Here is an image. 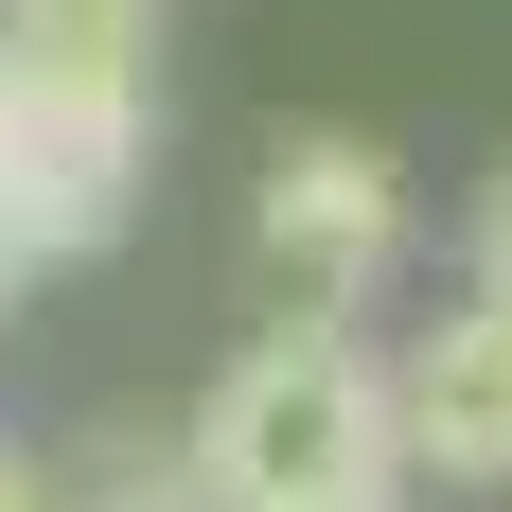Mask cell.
Returning <instances> with one entry per match:
<instances>
[{
    "instance_id": "cell-1",
    "label": "cell",
    "mask_w": 512,
    "mask_h": 512,
    "mask_svg": "<svg viewBox=\"0 0 512 512\" xmlns=\"http://www.w3.org/2000/svg\"><path fill=\"white\" fill-rule=\"evenodd\" d=\"M212 477V512H371L407 460V371L371 354L354 318H283L212 371V407L177 424Z\"/></svg>"
},
{
    "instance_id": "cell-2",
    "label": "cell",
    "mask_w": 512,
    "mask_h": 512,
    "mask_svg": "<svg viewBox=\"0 0 512 512\" xmlns=\"http://www.w3.org/2000/svg\"><path fill=\"white\" fill-rule=\"evenodd\" d=\"M142 142H159L142 71H36V53H0V195H18L36 265L106 248L142 212Z\"/></svg>"
},
{
    "instance_id": "cell-3",
    "label": "cell",
    "mask_w": 512,
    "mask_h": 512,
    "mask_svg": "<svg viewBox=\"0 0 512 512\" xmlns=\"http://www.w3.org/2000/svg\"><path fill=\"white\" fill-rule=\"evenodd\" d=\"M248 230H265V265H283L301 301H371V283L407 265V177H389V142H354V124H283Z\"/></svg>"
},
{
    "instance_id": "cell-4",
    "label": "cell",
    "mask_w": 512,
    "mask_h": 512,
    "mask_svg": "<svg viewBox=\"0 0 512 512\" xmlns=\"http://www.w3.org/2000/svg\"><path fill=\"white\" fill-rule=\"evenodd\" d=\"M389 371H407V460L512 477V301H495V283H460V301L424 318Z\"/></svg>"
},
{
    "instance_id": "cell-5",
    "label": "cell",
    "mask_w": 512,
    "mask_h": 512,
    "mask_svg": "<svg viewBox=\"0 0 512 512\" xmlns=\"http://www.w3.org/2000/svg\"><path fill=\"white\" fill-rule=\"evenodd\" d=\"M159 0H0V53H36V71H142Z\"/></svg>"
},
{
    "instance_id": "cell-6",
    "label": "cell",
    "mask_w": 512,
    "mask_h": 512,
    "mask_svg": "<svg viewBox=\"0 0 512 512\" xmlns=\"http://www.w3.org/2000/svg\"><path fill=\"white\" fill-rule=\"evenodd\" d=\"M71 512H212V477H195V442H89Z\"/></svg>"
},
{
    "instance_id": "cell-7",
    "label": "cell",
    "mask_w": 512,
    "mask_h": 512,
    "mask_svg": "<svg viewBox=\"0 0 512 512\" xmlns=\"http://www.w3.org/2000/svg\"><path fill=\"white\" fill-rule=\"evenodd\" d=\"M477 283H495V301H512V159H495V177H477Z\"/></svg>"
},
{
    "instance_id": "cell-8",
    "label": "cell",
    "mask_w": 512,
    "mask_h": 512,
    "mask_svg": "<svg viewBox=\"0 0 512 512\" xmlns=\"http://www.w3.org/2000/svg\"><path fill=\"white\" fill-rule=\"evenodd\" d=\"M0 512H71V495H53V460H18V424H0Z\"/></svg>"
},
{
    "instance_id": "cell-9",
    "label": "cell",
    "mask_w": 512,
    "mask_h": 512,
    "mask_svg": "<svg viewBox=\"0 0 512 512\" xmlns=\"http://www.w3.org/2000/svg\"><path fill=\"white\" fill-rule=\"evenodd\" d=\"M18 265H36V230H18V195H0V283H18Z\"/></svg>"
},
{
    "instance_id": "cell-10",
    "label": "cell",
    "mask_w": 512,
    "mask_h": 512,
    "mask_svg": "<svg viewBox=\"0 0 512 512\" xmlns=\"http://www.w3.org/2000/svg\"><path fill=\"white\" fill-rule=\"evenodd\" d=\"M371 512H407V495H371Z\"/></svg>"
}]
</instances>
